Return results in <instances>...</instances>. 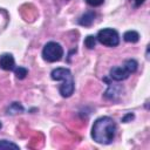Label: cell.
Masks as SVG:
<instances>
[{
  "label": "cell",
  "mask_w": 150,
  "mask_h": 150,
  "mask_svg": "<svg viewBox=\"0 0 150 150\" xmlns=\"http://www.w3.org/2000/svg\"><path fill=\"white\" fill-rule=\"evenodd\" d=\"M144 1H145V0H134V2H135V5H136V6H141Z\"/></svg>",
  "instance_id": "cell-15"
},
{
  "label": "cell",
  "mask_w": 150,
  "mask_h": 150,
  "mask_svg": "<svg viewBox=\"0 0 150 150\" xmlns=\"http://www.w3.org/2000/svg\"><path fill=\"white\" fill-rule=\"evenodd\" d=\"M21 111H23V108H22V105L21 104H19L18 102H14V103H12L11 104V107L8 108V114H16V112H21Z\"/></svg>",
  "instance_id": "cell-9"
},
{
  "label": "cell",
  "mask_w": 150,
  "mask_h": 150,
  "mask_svg": "<svg viewBox=\"0 0 150 150\" xmlns=\"http://www.w3.org/2000/svg\"><path fill=\"white\" fill-rule=\"evenodd\" d=\"M132 118H134V115H132V114L130 112V114H128V115H125V116H124V117L122 118V121H123V122H128L129 120H132Z\"/></svg>",
  "instance_id": "cell-14"
},
{
  "label": "cell",
  "mask_w": 150,
  "mask_h": 150,
  "mask_svg": "<svg viewBox=\"0 0 150 150\" xmlns=\"http://www.w3.org/2000/svg\"><path fill=\"white\" fill-rule=\"evenodd\" d=\"M116 134V123L112 118L103 116L97 118L91 128V137L96 143L109 144L115 138Z\"/></svg>",
  "instance_id": "cell-1"
},
{
  "label": "cell",
  "mask_w": 150,
  "mask_h": 150,
  "mask_svg": "<svg viewBox=\"0 0 150 150\" xmlns=\"http://www.w3.org/2000/svg\"><path fill=\"white\" fill-rule=\"evenodd\" d=\"M14 73H15V75H16V77L18 79H20V80H22V79H25L26 77V75H27V69L26 68H23V67H18V68H15L14 69Z\"/></svg>",
  "instance_id": "cell-12"
},
{
  "label": "cell",
  "mask_w": 150,
  "mask_h": 150,
  "mask_svg": "<svg viewBox=\"0 0 150 150\" xmlns=\"http://www.w3.org/2000/svg\"><path fill=\"white\" fill-rule=\"evenodd\" d=\"M86 1H87L88 5H90V6H93V7H96V6L102 5L104 0H86Z\"/></svg>",
  "instance_id": "cell-13"
},
{
  "label": "cell",
  "mask_w": 150,
  "mask_h": 150,
  "mask_svg": "<svg viewBox=\"0 0 150 150\" xmlns=\"http://www.w3.org/2000/svg\"><path fill=\"white\" fill-rule=\"evenodd\" d=\"M0 68L4 70L14 69V59L11 54H2L0 56Z\"/></svg>",
  "instance_id": "cell-6"
},
{
  "label": "cell",
  "mask_w": 150,
  "mask_h": 150,
  "mask_svg": "<svg viewBox=\"0 0 150 150\" xmlns=\"http://www.w3.org/2000/svg\"><path fill=\"white\" fill-rule=\"evenodd\" d=\"M123 38H124V40L127 42H131V43H135V42H137L139 40V35L135 30H128V32H125L124 35H123Z\"/></svg>",
  "instance_id": "cell-8"
},
{
  "label": "cell",
  "mask_w": 150,
  "mask_h": 150,
  "mask_svg": "<svg viewBox=\"0 0 150 150\" xmlns=\"http://www.w3.org/2000/svg\"><path fill=\"white\" fill-rule=\"evenodd\" d=\"M52 79L55 81L62 80L63 83L60 86V94L63 97H69L74 93V80L69 69L67 68H56L52 71Z\"/></svg>",
  "instance_id": "cell-2"
},
{
  "label": "cell",
  "mask_w": 150,
  "mask_h": 150,
  "mask_svg": "<svg viewBox=\"0 0 150 150\" xmlns=\"http://www.w3.org/2000/svg\"><path fill=\"white\" fill-rule=\"evenodd\" d=\"M0 149H19V145H16V144H14V143H12V142H9V141H5V139H2V141H0Z\"/></svg>",
  "instance_id": "cell-10"
},
{
  "label": "cell",
  "mask_w": 150,
  "mask_h": 150,
  "mask_svg": "<svg viewBox=\"0 0 150 150\" xmlns=\"http://www.w3.org/2000/svg\"><path fill=\"white\" fill-rule=\"evenodd\" d=\"M96 39L104 46H108V47H115L120 43V36H118V33L115 30V29H111V28H104V29H101L98 33H97V36Z\"/></svg>",
  "instance_id": "cell-5"
},
{
  "label": "cell",
  "mask_w": 150,
  "mask_h": 150,
  "mask_svg": "<svg viewBox=\"0 0 150 150\" xmlns=\"http://www.w3.org/2000/svg\"><path fill=\"white\" fill-rule=\"evenodd\" d=\"M1 127H2V124H1V122H0V129H1Z\"/></svg>",
  "instance_id": "cell-16"
},
{
  "label": "cell",
  "mask_w": 150,
  "mask_h": 150,
  "mask_svg": "<svg viewBox=\"0 0 150 150\" xmlns=\"http://www.w3.org/2000/svg\"><path fill=\"white\" fill-rule=\"evenodd\" d=\"M95 13L94 12H88V13H86V14H83L81 18H80V20H79V22H80V25H82V26H86V27H89L93 22H94V20H95Z\"/></svg>",
  "instance_id": "cell-7"
},
{
  "label": "cell",
  "mask_w": 150,
  "mask_h": 150,
  "mask_svg": "<svg viewBox=\"0 0 150 150\" xmlns=\"http://www.w3.org/2000/svg\"><path fill=\"white\" fill-rule=\"evenodd\" d=\"M137 62L132 59L127 60L123 67H114L110 70V77L115 81H122L125 80L130 74L135 73L137 69Z\"/></svg>",
  "instance_id": "cell-3"
},
{
  "label": "cell",
  "mask_w": 150,
  "mask_h": 150,
  "mask_svg": "<svg viewBox=\"0 0 150 150\" xmlns=\"http://www.w3.org/2000/svg\"><path fill=\"white\" fill-rule=\"evenodd\" d=\"M84 45H86L87 48L93 49L95 47V45H96V36H93V35L87 36L86 40H84Z\"/></svg>",
  "instance_id": "cell-11"
},
{
  "label": "cell",
  "mask_w": 150,
  "mask_h": 150,
  "mask_svg": "<svg viewBox=\"0 0 150 150\" xmlns=\"http://www.w3.org/2000/svg\"><path fill=\"white\" fill-rule=\"evenodd\" d=\"M63 55L62 47L56 42H48L42 50V57L47 62H56L61 60Z\"/></svg>",
  "instance_id": "cell-4"
}]
</instances>
